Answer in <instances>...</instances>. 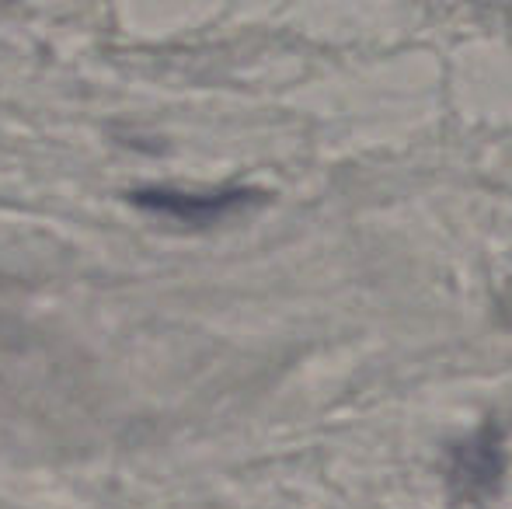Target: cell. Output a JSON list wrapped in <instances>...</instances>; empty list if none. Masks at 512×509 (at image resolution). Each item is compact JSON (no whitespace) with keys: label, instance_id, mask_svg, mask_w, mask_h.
<instances>
[{"label":"cell","instance_id":"cell-2","mask_svg":"<svg viewBox=\"0 0 512 509\" xmlns=\"http://www.w3.org/2000/svg\"><path fill=\"white\" fill-rule=\"evenodd\" d=\"M499 475H502V450H499V436L492 429L474 436L471 443H460L450 468V478L457 485L460 499H485L488 492H495Z\"/></svg>","mask_w":512,"mask_h":509},{"label":"cell","instance_id":"cell-1","mask_svg":"<svg viewBox=\"0 0 512 509\" xmlns=\"http://www.w3.org/2000/svg\"><path fill=\"white\" fill-rule=\"evenodd\" d=\"M262 192L255 189H216V192H182V189H140L133 203L161 217H175L182 224H216L244 206L258 203Z\"/></svg>","mask_w":512,"mask_h":509}]
</instances>
